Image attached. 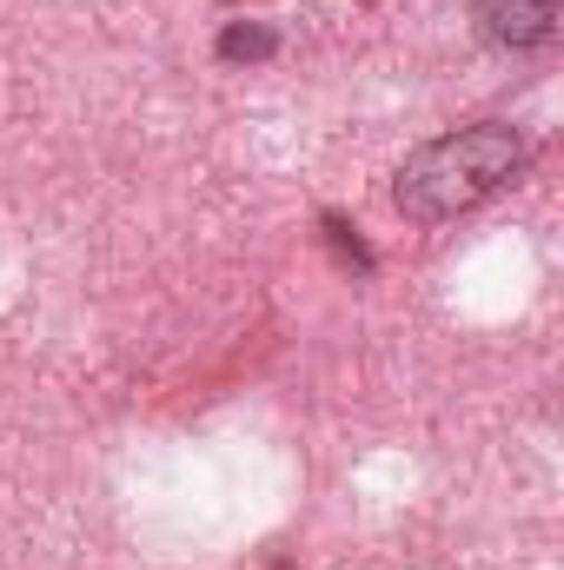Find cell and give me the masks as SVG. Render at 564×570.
Here are the masks:
<instances>
[{"mask_svg":"<svg viewBox=\"0 0 564 570\" xmlns=\"http://www.w3.org/2000/svg\"><path fill=\"white\" fill-rule=\"evenodd\" d=\"M518 166H525V140H518L512 127L485 120V127H458V134H445V140L419 146V153L399 166V186H392V193H399L406 219L438 226V219H458V213H471L478 199H492Z\"/></svg>","mask_w":564,"mask_h":570,"instance_id":"cell-1","label":"cell"},{"mask_svg":"<svg viewBox=\"0 0 564 570\" xmlns=\"http://www.w3.org/2000/svg\"><path fill=\"white\" fill-rule=\"evenodd\" d=\"M478 33L492 47L532 53L558 33V0H478Z\"/></svg>","mask_w":564,"mask_h":570,"instance_id":"cell-2","label":"cell"},{"mask_svg":"<svg viewBox=\"0 0 564 570\" xmlns=\"http://www.w3.org/2000/svg\"><path fill=\"white\" fill-rule=\"evenodd\" d=\"M273 47H280L273 27H226L220 33V60H266Z\"/></svg>","mask_w":564,"mask_h":570,"instance_id":"cell-3","label":"cell"}]
</instances>
